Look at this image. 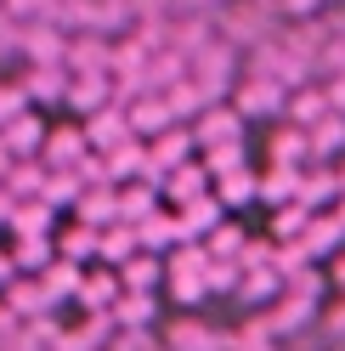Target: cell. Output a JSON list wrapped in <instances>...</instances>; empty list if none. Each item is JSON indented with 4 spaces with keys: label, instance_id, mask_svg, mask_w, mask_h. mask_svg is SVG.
Returning a JSON list of instances; mask_svg holds the SVG:
<instances>
[{
    "label": "cell",
    "instance_id": "1",
    "mask_svg": "<svg viewBox=\"0 0 345 351\" xmlns=\"http://www.w3.org/2000/svg\"><path fill=\"white\" fill-rule=\"evenodd\" d=\"M204 267H209L204 244H176L170 261H164V283H159V289H170L181 306H199V300L209 295V289H204Z\"/></svg>",
    "mask_w": 345,
    "mask_h": 351
},
{
    "label": "cell",
    "instance_id": "2",
    "mask_svg": "<svg viewBox=\"0 0 345 351\" xmlns=\"http://www.w3.org/2000/svg\"><path fill=\"white\" fill-rule=\"evenodd\" d=\"M192 142L199 147H215V142H244V114L232 102H204L199 114H192Z\"/></svg>",
    "mask_w": 345,
    "mask_h": 351
},
{
    "label": "cell",
    "instance_id": "3",
    "mask_svg": "<svg viewBox=\"0 0 345 351\" xmlns=\"http://www.w3.org/2000/svg\"><path fill=\"white\" fill-rule=\"evenodd\" d=\"M283 85L277 80H266V74H249V80H238L232 85V108H238L244 119H277L283 114Z\"/></svg>",
    "mask_w": 345,
    "mask_h": 351
},
{
    "label": "cell",
    "instance_id": "4",
    "mask_svg": "<svg viewBox=\"0 0 345 351\" xmlns=\"http://www.w3.org/2000/svg\"><path fill=\"white\" fill-rule=\"evenodd\" d=\"M107 317H114V328H125V335H147V328L159 323V295H147V289H119L114 306H107Z\"/></svg>",
    "mask_w": 345,
    "mask_h": 351
},
{
    "label": "cell",
    "instance_id": "5",
    "mask_svg": "<svg viewBox=\"0 0 345 351\" xmlns=\"http://www.w3.org/2000/svg\"><path fill=\"white\" fill-rule=\"evenodd\" d=\"M294 244L306 250V261H322L329 250H340V244H345V221H340L334 210H311V215H306V227H300V238H294Z\"/></svg>",
    "mask_w": 345,
    "mask_h": 351
},
{
    "label": "cell",
    "instance_id": "6",
    "mask_svg": "<svg viewBox=\"0 0 345 351\" xmlns=\"http://www.w3.org/2000/svg\"><path fill=\"white\" fill-rule=\"evenodd\" d=\"M40 142H46V119H40L34 108H23L12 125H0V147H6L12 159H40Z\"/></svg>",
    "mask_w": 345,
    "mask_h": 351
},
{
    "label": "cell",
    "instance_id": "7",
    "mask_svg": "<svg viewBox=\"0 0 345 351\" xmlns=\"http://www.w3.org/2000/svg\"><path fill=\"white\" fill-rule=\"evenodd\" d=\"M79 130H85V147H91V153H107L114 142L131 136V125H125V108H119V102H102L97 114H85Z\"/></svg>",
    "mask_w": 345,
    "mask_h": 351
},
{
    "label": "cell",
    "instance_id": "8",
    "mask_svg": "<svg viewBox=\"0 0 345 351\" xmlns=\"http://www.w3.org/2000/svg\"><path fill=\"white\" fill-rule=\"evenodd\" d=\"M62 74H107V40L102 34H68L62 46Z\"/></svg>",
    "mask_w": 345,
    "mask_h": 351
},
{
    "label": "cell",
    "instance_id": "9",
    "mask_svg": "<svg viewBox=\"0 0 345 351\" xmlns=\"http://www.w3.org/2000/svg\"><path fill=\"white\" fill-rule=\"evenodd\" d=\"M85 130L79 125H46V142H40V165L57 170V165H79L85 159Z\"/></svg>",
    "mask_w": 345,
    "mask_h": 351
},
{
    "label": "cell",
    "instance_id": "10",
    "mask_svg": "<svg viewBox=\"0 0 345 351\" xmlns=\"http://www.w3.org/2000/svg\"><path fill=\"white\" fill-rule=\"evenodd\" d=\"M125 125H131V136H159V130L164 125H176V119H170V108H164V97L159 91H136L131 102H125Z\"/></svg>",
    "mask_w": 345,
    "mask_h": 351
},
{
    "label": "cell",
    "instance_id": "11",
    "mask_svg": "<svg viewBox=\"0 0 345 351\" xmlns=\"http://www.w3.org/2000/svg\"><path fill=\"white\" fill-rule=\"evenodd\" d=\"M0 306H6L17 323H29V317H40V312H51L46 289H40V278H29V272H17L6 289H0Z\"/></svg>",
    "mask_w": 345,
    "mask_h": 351
},
{
    "label": "cell",
    "instance_id": "12",
    "mask_svg": "<svg viewBox=\"0 0 345 351\" xmlns=\"http://www.w3.org/2000/svg\"><path fill=\"white\" fill-rule=\"evenodd\" d=\"M102 102H114L107 74H68V85H62V108H74V114H97Z\"/></svg>",
    "mask_w": 345,
    "mask_h": 351
},
{
    "label": "cell",
    "instance_id": "13",
    "mask_svg": "<svg viewBox=\"0 0 345 351\" xmlns=\"http://www.w3.org/2000/svg\"><path fill=\"white\" fill-rule=\"evenodd\" d=\"M159 193L181 210V204H192V199H199V193H209V170L187 159V165H176V170H164V176H159Z\"/></svg>",
    "mask_w": 345,
    "mask_h": 351
},
{
    "label": "cell",
    "instance_id": "14",
    "mask_svg": "<svg viewBox=\"0 0 345 351\" xmlns=\"http://www.w3.org/2000/svg\"><path fill=\"white\" fill-rule=\"evenodd\" d=\"M114 278H119V289H147V295H159V283H164V255L136 250L131 261H119V267H114Z\"/></svg>",
    "mask_w": 345,
    "mask_h": 351
},
{
    "label": "cell",
    "instance_id": "15",
    "mask_svg": "<svg viewBox=\"0 0 345 351\" xmlns=\"http://www.w3.org/2000/svg\"><path fill=\"white\" fill-rule=\"evenodd\" d=\"M306 147H311V165L345 159V114H322V119L306 130Z\"/></svg>",
    "mask_w": 345,
    "mask_h": 351
},
{
    "label": "cell",
    "instance_id": "16",
    "mask_svg": "<svg viewBox=\"0 0 345 351\" xmlns=\"http://www.w3.org/2000/svg\"><path fill=\"white\" fill-rule=\"evenodd\" d=\"M136 227V250H147V255H164V250H176V244H187L181 238V227H176V215H142V221H131Z\"/></svg>",
    "mask_w": 345,
    "mask_h": 351
},
{
    "label": "cell",
    "instance_id": "17",
    "mask_svg": "<svg viewBox=\"0 0 345 351\" xmlns=\"http://www.w3.org/2000/svg\"><path fill=\"white\" fill-rule=\"evenodd\" d=\"M159 210V187L147 182H114V221H142Z\"/></svg>",
    "mask_w": 345,
    "mask_h": 351
},
{
    "label": "cell",
    "instance_id": "18",
    "mask_svg": "<svg viewBox=\"0 0 345 351\" xmlns=\"http://www.w3.org/2000/svg\"><path fill=\"white\" fill-rule=\"evenodd\" d=\"M79 261H62V255H51L40 272H29V278H40V289H46V300L57 306V300H74V289H79Z\"/></svg>",
    "mask_w": 345,
    "mask_h": 351
},
{
    "label": "cell",
    "instance_id": "19",
    "mask_svg": "<svg viewBox=\"0 0 345 351\" xmlns=\"http://www.w3.org/2000/svg\"><path fill=\"white\" fill-rule=\"evenodd\" d=\"M17 85H23L29 108H34V102H62V85H68V74H62V62H29V74L17 80Z\"/></svg>",
    "mask_w": 345,
    "mask_h": 351
},
{
    "label": "cell",
    "instance_id": "20",
    "mask_svg": "<svg viewBox=\"0 0 345 351\" xmlns=\"http://www.w3.org/2000/svg\"><path fill=\"white\" fill-rule=\"evenodd\" d=\"M17 46L29 51V62H62V46H68V34L51 29V23H29V29H17Z\"/></svg>",
    "mask_w": 345,
    "mask_h": 351
},
{
    "label": "cell",
    "instance_id": "21",
    "mask_svg": "<svg viewBox=\"0 0 345 351\" xmlns=\"http://www.w3.org/2000/svg\"><path fill=\"white\" fill-rule=\"evenodd\" d=\"M306 210H322L340 199V170L334 165H317V170H300V193H294Z\"/></svg>",
    "mask_w": 345,
    "mask_h": 351
},
{
    "label": "cell",
    "instance_id": "22",
    "mask_svg": "<svg viewBox=\"0 0 345 351\" xmlns=\"http://www.w3.org/2000/svg\"><path fill=\"white\" fill-rule=\"evenodd\" d=\"M215 221H221V199H215V193H199L192 204H181V210H176V227H181L187 244H199V232H209Z\"/></svg>",
    "mask_w": 345,
    "mask_h": 351
},
{
    "label": "cell",
    "instance_id": "23",
    "mask_svg": "<svg viewBox=\"0 0 345 351\" xmlns=\"http://www.w3.org/2000/svg\"><path fill=\"white\" fill-rule=\"evenodd\" d=\"M97 232L102 227H91V221H74V227H62V232H51V250L62 255V261H97Z\"/></svg>",
    "mask_w": 345,
    "mask_h": 351
},
{
    "label": "cell",
    "instance_id": "24",
    "mask_svg": "<svg viewBox=\"0 0 345 351\" xmlns=\"http://www.w3.org/2000/svg\"><path fill=\"white\" fill-rule=\"evenodd\" d=\"M294 193H300V165H272L266 176H255V199H266L272 210L289 204Z\"/></svg>",
    "mask_w": 345,
    "mask_h": 351
},
{
    "label": "cell",
    "instance_id": "25",
    "mask_svg": "<svg viewBox=\"0 0 345 351\" xmlns=\"http://www.w3.org/2000/svg\"><path fill=\"white\" fill-rule=\"evenodd\" d=\"M277 289H283V278H277L272 267H238V295L244 306H266V300H277Z\"/></svg>",
    "mask_w": 345,
    "mask_h": 351
},
{
    "label": "cell",
    "instance_id": "26",
    "mask_svg": "<svg viewBox=\"0 0 345 351\" xmlns=\"http://www.w3.org/2000/svg\"><path fill=\"white\" fill-rule=\"evenodd\" d=\"M209 193L221 199V210H244V204H255V170H249V165H238V170L215 176Z\"/></svg>",
    "mask_w": 345,
    "mask_h": 351
},
{
    "label": "cell",
    "instance_id": "27",
    "mask_svg": "<svg viewBox=\"0 0 345 351\" xmlns=\"http://www.w3.org/2000/svg\"><path fill=\"white\" fill-rule=\"evenodd\" d=\"M114 295H119V278H114V267H102V272H79V289H74V300L85 306V312H107V306H114Z\"/></svg>",
    "mask_w": 345,
    "mask_h": 351
},
{
    "label": "cell",
    "instance_id": "28",
    "mask_svg": "<svg viewBox=\"0 0 345 351\" xmlns=\"http://www.w3.org/2000/svg\"><path fill=\"white\" fill-rule=\"evenodd\" d=\"M322 114H329V102H322V85H294V97H283V119L311 130Z\"/></svg>",
    "mask_w": 345,
    "mask_h": 351
},
{
    "label": "cell",
    "instance_id": "29",
    "mask_svg": "<svg viewBox=\"0 0 345 351\" xmlns=\"http://www.w3.org/2000/svg\"><path fill=\"white\" fill-rule=\"evenodd\" d=\"M79 193H85V182L74 176V165H57V170H46V182H40V199L51 210H74Z\"/></svg>",
    "mask_w": 345,
    "mask_h": 351
},
{
    "label": "cell",
    "instance_id": "30",
    "mask_svg": "<svg viewBox=\"0 0 345 351\" xmlns=\"http://www.w3.org/2000/svg\"><path fill=\"white\" fill-rule=\"evenodd\" d=\"M6 255H12V267H17V272H40L57 250H51V232H17V244H12Z\"/></svg>",
    "mask_w": 345,
    "mask_h": 351
},
{
    "label": "cell",
    "instance_id": "31",
    "mask_svg": "<svg viewBox=\"0 0 345 351\" xmlns=\"http://www.w3.org/2000/svg\"><path fill=\"white\" fill-rule=\"evenodd\" d=\"M97 255L107 261V267L131 261V255H136V227H131V221H107V227L97 232Z\"/></svg>",
    "mask_w": 345,
    "mask_h": 351
},
{
    "label": "cell",
    "instance_id": "32",
    "mask_svg": "<svg viewBox=\"0 0 345 351\" xmlns=\"http://www.w3.org/2000/svg\"><path fill=\"white\" fill-rule=\"evenodd\" d=\"M272 165H311V147H306V130L300 125H277L272 130Z\"/></svg>",
    "mask_w": 345,
    "mask_h": 351
},
{
    "label": "cell",
    "instance_id": "33",
    "mask_svg": "<svg viewBox=\"0 0 345 351\" xmlns=\"http://www.w3.org/2000/svg\"><path fill=\"white\" fill-rule=\"evenodd\" d=\"M142 136H125V142H114V147H107L102 153V165H107V182H131V176L142 170Z\"/></svg>",
    "mask_w": 345,
    "mask_h": 351
},
{
    "label": "cell",
    "instance_id": "34",
    "mask_svg": "<svg viewBox=\"0 0 345 351\" xmlns=\"http://www.w3.org/2000/svg\"><path fill=\"white\" fill-rule=\"evenodd\" d=\"M40 182H46V165L40 159H12V170L0 176V187H6L12 199H40Z\"/></svg>",
    "mask_w": 345,
    "mask_h": 351
},
{
    "label": "cell",
    "instance_id": "35",
    "mask_svg": "<svg viewBox=\"0 0 345 351\" xmlns=\"http://www.w3.org/2000/svg\"><path fill=\"white\" fill-rule=\"evenodd\" d=\"M159 97H164V108H170V119H176V125H181V119H192V114H199L204 102H215V97H204V91H199V85H192L187 74H181L176 85H164Z\"/></svg>",
    "mask_w": 345,
    "mask_h": 351
},
{
    "label": "cell",
    "instance_id": "36",
    "mask_svg": "<svg viewBox=\"0 0 345 351\" xmlns=\"http://www.w3.org/2000/svg\"><path fill=\"white\" fill-rule=\"evenodd\" d=\"M51 215H57V210H51L46 199H17L12 215H6V227H12V232H51Z\"/></svg>",
    "mask_w": 345,
    "mask_h": 351
},
{
    "label": "cell",
    "instance_id": "37",
    "mask_svg": "<svg viewBox=\"0 0 345 351\" xmlns=\"http://www.w3.org/2000/svg\"><path fill=\"white\" fill-rule=\"evenodd\" d=\"M74 221L107 227V221H114V187H85L79 199H74Z\"/></svg>",
    "mask_w": 345,
    "mask_h": 351
},
{
    "label": "cell",
    "instance_id": "38",
    "mask_svg": "<svg viewBox=\"0 0 345 351\" xmlns=\"http://www.w3.org/2000/svg\"><path fill=\"white\" fill-rule=\"evenodd\" d=\"M170 351H227V340L204 323H176L170 328Z\"/></svg>",
    "mask_w": 345,
    "mask_h": 351
},
{
    "label": "cell",
    "instance_id": "39",
    "mask_svg": "<svg viewBox=\"0 0 345 351\" xmlns=\"http://www.w3.org/2000/svg\"><path fill=\"white\" fill-rule=\"evenodd\" d=\"M238 250H244V227H232V221H215L209 227V244H204L209 261H238Z\"/></svg>",
    "mask_w": 345,
    "mask_h": 351
},
{
    "label": "cell",
    "instance_id": "40",
    "mask_svg": "<svg viewBox=\"0 0 345 351\" xmlns=\"http://www.w3.org/2000/svg\"><path fill=\"white\" fill-rule=\"evenodd\" d=\"M199 165L209 170V182H215V176L238 170V165H249V159H244V142H215V147H204V159H199Z\"/></svg>",
    "mask_w": 345,
    "mask_h": 351
},
{
    "label": "cell",
    "instance_id": "41",
    "mask_svg": "<svg viewBox=\"0 0 345 351\" xmlns=\"http://www.w3.org/2000/svg\"><path fill=\"white\" fill-rule=\"evenodd\" d=\"M306 204H300V199H289V204H277V215H272V238H277V244H289V238H300V227H306Z\"/></svg>",
    "mask_w": 345,
    "mask_h": 351
},
{
    "label": "cell",
    "instance_id": "42",
    "mask_svg": "<svg viewBox=\"0 0 345 351\" xmlns=\"http://www.w3.org/2000/svg\"><path fill=\"white\" fill-rule=\"evenodd\" d=\"M204 289L209 295H232L238 289V261H209L204 267Z\"/></svg>",
    "mask_w": 345,
    "mask_h": 351
},
{
    "label": "cell",
    "instance_id": "43",
    "mask_svg": "<svg viewBox=\"0 0 345 351\" xmlns=\"http://www.w3.org/2000/svg\"><path fill=\"white\" fill-rule=\"evenodd\" d=\"M29 108V97H23V85L17 80H0V125H12L17 114Z\"/></svg>",
    "mask_w": 345,
    "mask_h": 351
},
{
    "label": "cell",
    "instance_id": "44",
    "mask_svg": "<svg viewBox=\"0 0 345 351\" xmlns=\"http://www.w3.org/2000/svg\"><path fill=\"white\" fill-rule=\"evenodd\" d=\"M322 102H329V114H345V69L322 85Z\"/></svg>",
    "mask_w": 345,
    "mask_h": 351
},
{
    "label": "cell",
    "instance_id": "45",
    "mask_svg": "<svg viewBox=\"0 0 345 351\" xmlns=\"http://www.w3.org/2000/svg\"><path fill=\"white\" fill-rule=\"evenodd\" d=\"M277 12H289V17H311V12H317V0H277Z\"/></svg>",
    "mask_w": 345,
    "mask_h": 351
},
{
    "label": "cell",
    "instance_id": "46",
    "mask_svg": "<svg viewBox=\"0 0 345 351\" xmlns=\"http://www.w3.org/2000/svg\"><path fill=\"white\" fill-rule=\"evenodd\" d=\"M12 278H17V267H12V255H6V250H0V289H6V283H12Z\"/></svg>",
    "mask_w": 345,
    "mask_h": 351
},
{
    "label": "cell",
    "instance_id": "47",
    "mask_svg": "<svg viewBox=\"0 0 345 351\" xmlns=\"http://www.w3.org/2000/svg\"><path fill=\"white\" fill-rule=\"evenodd\" d=\"M334 289H340V295H345V255H340V261H334Z\"/></svg>",
    "mask_w": 345,
    "mask_h": 351
},
{
    "label": "cell",
    "instance_id": "48",
    "mask_svg": "<svg viewBox=\"0 0 345 351\" xmlns=\"http://www.w3.org/2000/svg\"><path fill=\"white\" fill-rule=\"evenodd\" d=\"M12 204H17V199H12L6 187H0V221H6V215H12Z\"/></svg>",
    "mask_w": 345,
    "mask_h": 351
},
{
    "label": "cell",
    "instance_id": "49",
    "mask_svg": "<svg viewBox=\"0 0 345 351\" xmlns=\"http://www.w3.org/2000/svg\"><path fill=\"white\" fill-rule=\"evenodd\" d=\"M6 170H12V153H6V147H0V176H6Z\"/></svg>",
    "mask_w": 345,
    "mask_h": 351
}]
</instances>
